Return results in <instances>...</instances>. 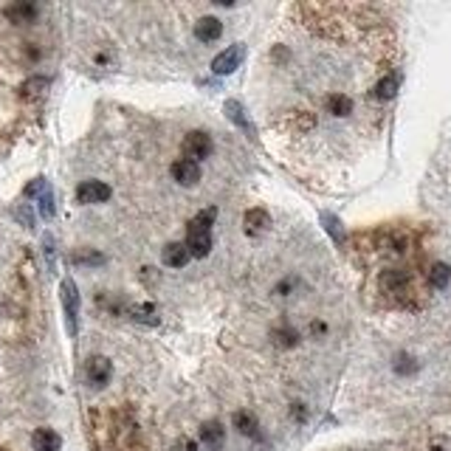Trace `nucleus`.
<instances>
[{"mask_svg":"<svg viewBox=\"0 0 451 451\" xmlns=\"http://www.w3.org/2000/svg\"><path fill=\"white\" fill-rule=\"evenodd\" d=\"M201 440L209 446V448H220L226 443V429H223V423L220 420H209L201 426Z\"/></svg>","mask_w":451,"mask_h":451,"instance_id":"nucleus-11","label":"nucleus"},{"mask_svg":"<svg viewBox=\"0 0 451 451\" xmlns=\"http://www.w3.org/2000/svg\"><path fill=\"white\" fill-rule=\"evenodd\" d=\"M6 17L12 23H17V26H26V23H31L37 17V6L34 3H14L6 9Z\"/></svg>","mask_w":451,"mask_h":451,"instance_id":"nucleus-17","label":"nucleus"},{"mask_svg":"<svg viewBox=\"0 0 451 451\" xmlns=\"http://www.w3.org/2000/svg\"><path fill=\"white\" fill-rule=\"evenodd\" d=\"M231 423H234V429L240 432L243 437H257V432H259V423H257V417L251 412H234Z\"/></svg>","mask_w":451,"mask_h":451,"instance_id":"nucleus-16","label":"nucleus"},{"mask_svg":"<svg viewBox=\"0 0 451 451\" xmlns=\"http://www.w3.org/2000/svg\"><path fill=\"white\" fill-rule=\"evenodd\" d=\"M398 85H400V77L398 74H387V77H381V79H378V85H375V99H392L395 96V93H398Z\"/></svg>","mask_w":451,"mask_h":451,"instance_id":"nucleus-19","label":"nucleus"},{"mask_svg":"<svg viewBox=\"0 0 451 451\" xmlns=\"http://www.w3.org/2000/svg\"><path fill=\"white\" fill-rule=\"evenodd\" d=\"M186 251L189 257H198L203 259L211 251V231H186Z\"/></svg>","mask_w":451,"mask_h":451,"instance_id":"nucleus-8","label":"nucleus"},{"mask_svg":"<svg viewBox=\"0 0 451 451\" xmlns=\"http://www.w3.org/2000/svg\"><path fill=\"white\" fill-rule=\"evenodd\" d=\"M322 226L327 229V234L333 237L339 246H344V231H342V223H339L336 215H330V211H322Z\"/></svg>","mask_w":451,"mask_h":451,"instance_id":"nucleus-23","label":"nucleus"},{"mask_svg":"<svg viewBox=\"0 0 451 451\" xmlns=\"http://www.w3.org/2000/svg\"><path fill=\"white\" fill-rule=\"evenodd\" d=\"M215 220H218V209L209 206V209H201L198 215L189 220L186 229H189V231H211V223H215Z\"/></svg>","mask_w":451,"mask_h":451,"instance_id":"nucleus-18","label":"nucleus"},{"mask_svg":"<svg viewBox=\"0 0 451 451\" xmlns=\"http://www.w3.org/2000/svg\"><path fill=\"white\" fill-rule=\"evenodd\" d=\"M175 451H195V443H192V440H181Z\"/></svg>","mask_w":451,"mask_h":451,"instance_id":"nucleus-29","label":"nucleus"},{"mask_svg":"<svg viewBox=\"0 0 451 451\" xmlns=\"http://www.w3.org/2000/svg\"><path fill=\"white\" fill-rule=\"evenodd\" d=\"M45 259H49V268L54 271V240L51 237H45Z\"/></svg>","mask_w":451,"mask_h":451,"instance_id":"nucleus-27","label":"nucleus"},{"mask_svg":"<svg viewBox=\"0 0 451 451\" xmlns=\"http://www.w3.org/2000/svg\"><path fill=\"white\" fill-rule=\"evenodd\" d=\"M110 186L102 183V181H82L77 186V201L85 203V206H93V203H105L110 201Z\"/></svg>","mask_w":451,"mask_h":451,"instance_id":"nucleus-6","label":"nucleus"},{"mask_svg":"<svg viewBox=\"0 0 451 451\" xmlns=\"http://www.w3.org/2000/svg\"><path fill=\"white\" fill-rule=\"evenodd\" d=\"M220 34H223V23L218 17H201L195 23V37L201 42H215L220 40Z\"/></svg>","mask_w":451,"mask_h":451,"instance_id":"nucleus-10","label":"nucleus"},{"mask_svg":"<svg viewBox=\"0 0 451 451\" xmlns=\"http://www.w3.org/2000/svg\"><path fill=\"white\" fill-rule=\"evenodd\" d=\"M223 110H226V116H229L231 122H234L237 127H240L246 136H251V138H254V125L248 122V116H246V110H243V105H240V102H237V99H229V102L223 105Z\"/></svg>","mask_w":451,"mask_h":451,"instance_id":"nucleus-14","label":"nucleus"},{"mask_svg":"<svg viewBox=\"0 0 451 451\" xmlns=\"http://www.w3.org/2000/svg\"><path fill=\"white\" fill-rule=\"evenodd\" d=\"M70 259H74V263H85V266H96V263H102V257H99V254H74Z\"/></svg>","mask_w":451,"mask_h":451,"instance_id":"nucleus-26","label":"nucleus"},{"mask_svg":"<svg viewBox=\"0 0 451 451\" xmlns=\"http://www.w3.org/2000/svg\"><path fill=\"white\" fill-rule=\"evenodd\" d=\"M352 99L347 96V93H330V96L324 99V110L333 116V118H344V116H350L352 113Z\"/></svg>","mask_w":451,"mask_h":451,"instance_id":"nucleus-12","label":"nucleus"},{"mask_svg":"<svg viewBox=\"0 0 451 451\" xmlns=\"http://www.w3.org/2000/svg\"><path fill=\"white\" fill-rule=\"evenodd\" d=\"M429 282H432V288H437V291L448 288V282H451V266L435 263V266L429 268Z\"/></svg>","mask_w":451,"mask_h":451,"instance_id":"nucleus-21","label":"nucleus"},{"mask_svg":"<svg viewBox=\"0 0 451 451\" xmlns=\"http://www.w3.org/2000/svg\"><path fill=\"white\" fill-rule=\"evenodd\" d=\"M274 342H279L282 347H296V344H299V333H296L294 327L282 324V327L274 330Z\"/></svg>","mask_w":451,"mask_h":451,"instance_id":"nucleus-24","label":"nucleus"},{"mask_svg":"<svg viewBox=\"0 0 451 451\" xmlns=\"http://www.w3.org/2000/svg\"><path fill=\"white\" fill-rule=\"evenodd\" d=\"M417 367H415V359L409 352H398V359H395V372L398 375H409V372H415Z\"/></svg>","mask_w":451,"mask_h":451,"instance_id":"nucleus-25","label":"nucleus"},{"mask_svg":"<svg viewBox=\"0 0 451 451\" xmlns=\"http://www.w3.org/2000/svg\"><path fill=\"white\" fill-rule=\"evenodd\" d=\"M170 172H172V178H175V183H181V186H195V183H201V175H203L198 164L189 161V158L172 161Z\"/></svg>","mask_w":451,"mask_h":451,"instance_id":"nucleus-7","label":"nucleus"},{"mask_svg":"<svg viewBox=\"0 0 451 451\" xmlns=\"http://www.w3.org/2000/svg\"><path fill=\"white\" fill-rule=\"evenodd\" d=\"M130 316H133V322L158 324V311H155L150 302H144V305H130Z\"/></svg>","mask_w":451,"mask_h":451,"instance_id":"nucleus-22","label":"nucleus"},{"mask_svg":"<svg viewBox=\"0 0 451 451\" xmlns=\"http://www.w3.org/2000/svg\"><path fill=\"white\" fill-rule=\"evenodd\" d=\"M60 299H62V311H65V327H68V333L77 339V333H79V291H77L74 279H62Z\"/></svg>","mask_w":451,"mask_h":451,"instance_id":"nucleus-1","label":"nucleus"},{"mask_svg":"<svg viewBox=\"0 0 451 451\" xmlns=\"http://www.w3.org/2000/svg\"><path fill=\"white\" fill-rule=\"evenodd\" d=\"M37 203H40V215L45 218V220H51L54 218V192H51V186H49V181L42 183V189L37 192Z\"/></svg>","mask_w":451,"mask_h":451,"instance_id":"nucleus-20","label":"nucleus"},{"mask_svg":"<svg viewBox=\"0 0 451 451\" xmlns=\"http://www.w3.org/2000/svg\"><path fill=\"white\" fill-rule=\"evenodd\" d=\"M17 218H20V220H23V223H26V226H29V229H31V226H34V218H31V211H17Z\"/></svg>","mask_w":451,"mask_h":451,"instance_id":"nucleus-28","label":"nucleus"},{"mask_svg":"<svg viewBox=\"0 0 451 451\" xmlns=\"http://www.w3.org/2000/svg\"><path fill=\"white\" fill-rule=\"evenodd\" d=\"M209 153H211V136L209 133H203V130L186 133V138H183V158L198 164V161L209 158Z\"/></svg>","mask_w":451,"mask_h":451,"instance_id":"nucleus-5","label":"nucleus"},{"mask_svg":"<svg viewBox=\"0 0 451 451\" xmlns=\"http://www.w3.org/2000/svg\"><path fill=\"white\" fill-rule=\"evenodd\" d=\"M243 60H246V45H231V49H226V51H220L215 60H211V74H218V77H226V74H231V70H237L243 65Z\"/></svg>","mask_w":451,"mask_h":451,"instance_id":"nucleus-4","label":"nucleus"},{"mask_svg":"<svg viewBox=\"0 0 451 451\" xmlns=\"http://www.w3.org/2000/svg\"><path fill=\"white\" fill-rule=\"evenodd\" d=\"M161 263L164 266H170V268H183L189 263V251L183 243H170V246H164L161 251Z\"/></svg>","mask_w":451,"mask_h":451,"instance_id":"nucleus-13","label":"nucleus"},{"mask_svg":"<svg viewBox=\"0 0 451 451\" xmlns=\"http://www.w3.org/2000/svg\"><path fill=\"white\" fill-rule=\"evenodd\" d=\"M324 330H327L324 324H319V322H313V333H324Z\"/></svg>","mask_w":451,"mask_h":451,"instance_id":"nucleus-30","label":"nucleus"},{"mask_svg":"<svg viewBox=\"0 0 451 451\" xmlns=\"http://www.w3.org/2000/svg\"><path fill=\"white\" fill-rule=\"evenodd\" d=\"M85 378H88V384L93 389H105L110 384V378H113L110 359H105V355H90L88 364H85Z\"/></svg>","mask_w":451,"mask_h":451,"instance_id":"nucleus-3","label":"nucleus"},{"mask_svg":"<svg viewBox=\"0 0 451 451\" xmlns=\"http://www.w3.org/2000/svg\"><path fill=\"white\" fill-rule=\"evenodd\" d=\"M31 446L37 451H60L62 448V437L54 429H37L31 435Z\"/></svg>","mask_w":451,"mask_h":451,"instance_id":"nucleus-15","label":"nucleus"},{"mask_svg":"<svg viewBox=\"0 0 451 451\" xmlns=\"http://www.w3.org/2000/svg\"><path fill=\"white\" fill-rule=\"evenodd\" d=\"M378 285L387 296H409L412 291V274L403 271V268H384L381 276H378Z\"/></svg>","mask_w":451,"mask_h":451,"instance_id":"nucleus-2","label":"nucleus"},{"mask_svg":"<svg viewBox=\"0 0 451 451\" xmlns=\"http://www.w3.org/2000/svg\"><path fill=\"white\" fill-rule=\"evenodd\" d=\"M243 229H246V234H263V231H268L271 229V215L266 209H248L246 215H243Z\"/></svg>","mask_w":451,"mask_h":451,"instance_id":"nucleus-9","label":"nucleus"}]
</instances>
